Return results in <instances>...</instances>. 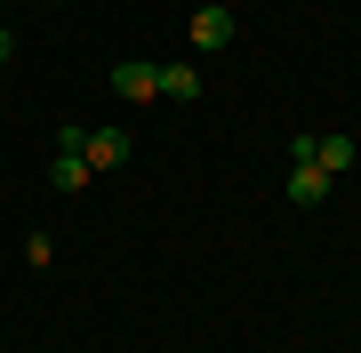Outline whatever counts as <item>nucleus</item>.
I'll use <instances>...</instances> for the list:
<instances>
[{
	"label": "nucleus",
	"instance_id": "obj_6",
	"mask_svg": "<svg viewBox=\"0 0 361 353\" xmlns=\"http://www.w3.org/2000/svg\"><path fill=\"white\" fill-rule=\"evenodd\" d=\"M153 80H161L169 105H193V97H201V73L193 65H153Z\"/></svg>",
	"mask_w": 361,
	"mask_h": 353
},
{
	"label": "nucleus",
	"instance_id": "obj_7",
	"mask_svg": "<svg viewBox=\"0 0 361 353\" xmlns=\"http://www.w3.org/2000/svg\"><path fill=\"white\" fill-rule=\"evenodd\" d=\"M8 56H16V40H8V25H0V65H8Z\"/></svg>",
	"mask_w": 361,
	"mask_h": 353
},
{
	"label": "nucleus",
	"instance_id": "obj_3",
	"mask_svg": "<svg viewBox=\"0 0 361 353\" xmlns=\"http://www.w3.org/2000/svg\"><path fill=\"white\" fill-rule=\"evenodd\" d=\"M80 153H89V169L104 177V169H121V161H129V129H89V144H80Z\"/></svg>",
	"mask_w": 361,
	"mask_h": 353
},
{
	"label": "nucleus",
	"instance_id": "obj_2",
	"mask_svg": "<svg viewBox=\"0 0 361 353\" xmlns=\"http://www.w3.org/2000/svg\"><path fill=\"white\" fill-rule=\"evenodd\" d=\"M113 97H121V105H153V97H161L153 65H137V56H129V65H113Z\"/></svg>",
	"mask_w": 361,
	"mask_h": 353
},
{
	"label": "nucleus",
	"instance_id": "obj_4",
	"mask_svg": "<svg viewBox=\"0 0 361 353\" xmlns=\"http://www.w3.org/2000/svg\"><path fill=\"white\" fill-rule=\"evenodd\" d=\"M233 32H241V16H233V8H193V49H225Z\"/></svg>",
	"mask_w": 361,
	"mask_h": 353
},
{
	"label": "nucleus",
	"instance_id": "obj_1",
	"mask_svg": "<svg viewBox=\"0 0 361 353\" xmlns=\"http://www.w3.org/2000/svg\"><path fill=\"white\" fill-rule=\"evenodd\" d=\"M329 169H322V161H289V201H297V209H322V201H329Z\"/></svg>",
	"mask_w": 361,
	"mask_h": 353
},
{
	"label": "nucleus",
	"instance_id": "obj_5",
	"mask_svg": "<svg viewBox=\"0 0 361 353\" xmlns=\"http://www.w3.org/2000/svg\"><path fill=\"white\" fill-rule=\"evenodd\" d=\"M49 185H56V193H89V185H97L89 153H56V161H49Z\"/></svg>",
	"mask_w": 361,
	"mask_h": 353
}]
</instances>
